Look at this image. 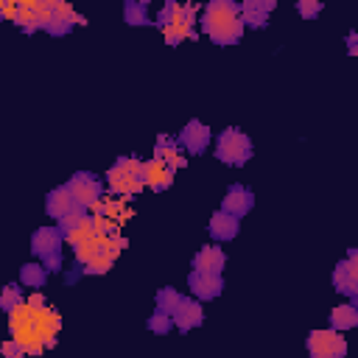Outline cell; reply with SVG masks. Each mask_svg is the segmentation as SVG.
<instances>
[{
  "label": "cell",
  "mask_w": 358,
  "mask_h": 358,
  "mask_svg": "<svg viewBox=\"0 0 358 358\" xmlns=\"http://www.w3.org/2000/svg\"><path fill=\"white\" fill-rule=\"evenodd\" d=\"M59 330H62V316L45 299L42 291H31L8 313V333L17 344H22L25 355H42L45 350L56 347Z\"/></svg>",
  "instance_id": "obj_1"
},
{
  "label": "cell",
  "mask_w": 358,
  "mask_h": 358,
  "mask_svg": "<svg viewBox=\"0 0 358 358\" xmlns=\"http://www.w3.org/2000/svg\"><path fill=\"white\" fill-rule=\"evenodd\" d=\"M199 25L221 48L235 45L243 36V31H246L243 22H241V6L235 0H210L201 8Z\"/></svg>",
  "instance_id": "obj_2"
},
{
  "label": "cell",
  "mask_w": 358,
  "mask_h": 358,
  "mask_svg": "<svg viewBox=\"0 0 358 358\" xmlns=\"http://www.w3.org/2000/svg\"><path fill=\"white\" fill-rule=\"evenodd\" d=\"M126 246H129V241H126V235L117 229V232H112V235H95V238L78 243V246L73 249V257H76V263L84 268V274L101 277V274H106V271L115 266L117 255H120Z\"/></svg>",
  "instance_id": "obj_3"
},
{
  "label": "cell",
  "mask_w": 358,
  "mask_h": 358,
  "mask_svg": "<svg viewBox=\"0 0 358 358\" xmlns=\"http://www.w3.org/2000/svg\"><path fill=\"white\" fill-rule=\"evenodd\" d=\"M106 193L120 196V199H134L145 185H143V162L137 157H117L109 171H106Z\"/></svg>",
  "instance_id": "obj_4"
},
{
  "label": "cell",
  "mask_w": 358,
  "mask_h": 358,
  "mask_svg": "<svg viewBox=\"0 0 358 358\" xmlns=\"http://www.w3.org/2000/svg\"><path fill=\"white\" fill-rule=\"evenodd\" d=\"M252 154H255V143L243 129L227 126L221 134H215V159L218 162L241 168L252 159Z\"/></svg>",
  "instance_id": "obj_5"
},
{
  "label": "cell",
  "mask_w": 358,
  "mask_h": 358,
  "mask_svg": "<svg viewBox=\"0 0 358 358\" xmlns=\"http://www.w3.org/2000/svg\"><path fill=\"white\" fill-rule=\"evenodd\" d=\"M64 187L70 190L76 207H81V210H87V213H90V210L95 207V201L106 193V190H103V182H101L92 171H76V173L67 179Z\"/></svg>",
  "instance_id": "obj_6"
},
{
  "label": "cell",
  "mask_w": 358,
  "mask_h": 358,
  "mask_svg": "<svg viewBox=\"0 0 358 358\" xmlns=\"http://www.w3.org/2000/svg\"><path fill=\"white\" fill-rule=\"evenodd\" d=\"M305 350H308V358H344L347 355V338L330 327L310 330L305 338Z\"/></svg>",
  "instance_id": "obj_7"
},
{
  "label": "cell",
  "mask_w": 358,
  "mask_h": 358,
  "mask_svg": "<svg viewBox=\"0 0 358 358\" xmlns=\"http://www.w3.org/2000/svg\"><path fill=\"white\" fill-rule=\"evenodd\" d=\"M50 20V0H22V3H14V17L11 22L17 28H22L25 34H34V31H45V22Z\"/></svg>",
  "instance_id": "obj_8"
},
{
  "label": "cell",
  "mask_w": 358,
  "mask_h": 358,
  "mask_svg": "<svg viewBox=\"0 0 358 358\" xmlns=\"http://www.w3.org/2000/svg\"><path fill=\"white\" fill-rule=\"evenodd\" d=\"M76 25H87V17L78 14L70 3L50 0V20L45 22V34H50V36H64V34H70Z\"/></svg>",
  "instance_id": "obj_9"
},
{
  "label": "cell",
  "mask_w": 358,
  "mask_h": 358,
  "mask_svg": "<svg viewBox=\"0 0 358 358\" xmlns=\"http://www.w3.org/2000/svg\"><path fill=\"white\" fill-rule=\"evenodd\" d=\"M199 14H201V6L199 3H176V0H168L159 11H157V22L159 28L165 25H190L196 28L199 25Z\"/></svg>",
  "instance_id": "obj_10"
},
{
  "label": "cell",
  "mask_w": 358,
  "mask_h": 358,
  "mask_svg": "<svg viewBox=\"0 0 358 358\" xmlns=\"http://www.w3.org/2000/svg\"><path fill=\"white\" fill-rule=\"evenodd\" d=\"M330 280H333L336 291H341L344 296H350V302L358 296V252L355 249H350L347 257L336 263Z\"/></svg>",
  "instance_id": "obj_11"
},
{
  "label": "cell",
  "mask_w": 358,
  "mask_h": 358,
  "mask_svg": "<svg viewBox=\"0 0 358 358\" xmlns=\"http://www.w3.org/2000/svg\"><path fill=\"white\" fill-rule=\"evenodd\" d=\"M62 243H64V238H62L59 227H39L31 235V252H34V257L39 263L62 257Z\"/></svg>",
  "instance_id": "obj_12"
},
{
  "label": "cell",
  "mask_w": 358,
  "mask_h": 358,
  "mask_svg": "<svg viewBox=\"0 0 358 358\" xmlns=\"http://www.w3.org/2000/svg\"><path fill=\"white\" fill-rule=\"evenodd\" d=\"M92 215H98V218H106V221H112L117 229L134 215V210L129 207V199H120V196H112V193H103L98 201H95V207L90 210Z\"/></svg>",
  "instance_id": "obj_13"
},
{
  "label": "cell",
  "mask_w": 358,
  "mask_h": 358,
  "mask_svg": "<svg viewBox=\"0 0 358 358\" xmlns=\"http://www.w3.org/2000/svg\"><path fill=\"white\" fill-rule=\"evenodd\" d=\"M173 137H176V143H179L182 151H187V154H201V151L210 145L213 131H210V126L201 123V120H187V123L182 126V131L173 134Z\"/></svg>",
  "instance_id": "obj_14"
},
{
  "label": "cell",
  "mask_w": 358,
  "mask_h": 358,
  "mask_svg": "<svg viewBox=\"0 0 358 358\" xmlns=\"http://www.w3.org/2000/svg\"><path fill=\"white\" fill-rule=\"evenodd\" d=\"M187 291L199 302L215 299L224 291V277L221 274H207V271H190L187 274Z\"/></svg>",
  "instance_id": "obj_15"
},
{
  "label": "cell",
  "mask_w": 358,
  "mask_h": 358,
  "mask_svg": "<svg viewBox=\"0 0 358 358\" xmlns=\"http://www.w3.org/2000/svg\"><path fill=\"white\" fill-rule=\"evenodd\" d=\"M252 207H255V193H252V187H246V185H241V182H235V185L227 187V193H224V199H221V210H224V213H229V215H235V218H243L246 213H252Z\"/></svg>",
  "instance_id": "obj_16"
},
{
  "label": "cell",
  "mask_w": 358,
  "mask_h": 358,
  "mask_svg": "<svg viewBox=\"0 0 358 358\" xmlns=\"http://www.w3.org/2000/svg\"><path fill=\"white\" fill-rule=\"evenodd\" d=\"M238 6H241V22H243V28H255V31L266 28L271 11L277 8L274 0H243Z\"/></svg>",
  "instance_id": "obj_17"
},
{
  "label": "cell",
  "mask_w": 358,
  "mask_h": 358,
  "mask_svg": "<svg viewBox=\"0 0 358 358\" xmlns=\"http://www.w3.org/2000/svg\"><path fill=\"white\" fill-rule=\"evenodd\" d=\"M173 176H176V171L168 168L165 162L154 159V157H151L148 162H143V185H145L148 190H154V193L168 190V187L173 185Z\"/></svg>",
  "instance_id": "obj_18"
},
{
  "label": "cell",
  "mask_w": 358,
  "mask_h": 358,
  "mask_svg": "<svg viewBox=\"0 0 358 358\" xmlns=\"http://www.w3.org/2000/svg\"><path fill=\"white\" fill-rule=\"evenodd\" d=\"M154 159L165 162V165L173 168V171L187 168V157H185V151L179 148V143H176L173 134H159V137H157V143H154Z\"/></svg>",
  "instance_id": "obj_19"
},
{
  "label": "cell",
  "mask_w": 358,
  "mask_h": 358,
  "mask_svg": "<svg viewBox=\"0 0 358 358\" xmlns=\"http://www.w3.org/2000/svg\"><path fill=\"white\" fill-rule=\"evenodd\" d=\"M207 232H210L213 241L227 243V241L238 238V232H241V218H235V215H229V213H224V210H215V213L210 215Z\"/></svg>",
  "instance_id": "obj_20"
},
{
  "label": "cell",
  "mask_w": 358,
  "mask_h": 358,
  "mask_svg": "<svg viewBox=\"0 0 358 358\" xmlns=\"http://www.w3.org/2000/svg\"><path fill=\"white\" fill-rule=\"evenodd\" d=\"M171 319H173V327H176V330H182V333H187V330L199 327V324L204 322L201 302H199V299H193V296H185V299H182V305L171 313Z\"/></svg>",
  "instance_id": "obj_21"
},
{
  "label": "cell",
  "mask_w": 358,
  "mask_h": 358,
  "mask_svg": "<svg viewBox=\"0 0 358 358\" xmlns=\"http://www.w3.org/2000/svg\"><path fill=\"white\" fill-rule=\"evenodd\" d=\"M224 266H227V252L221 246H201L190 260L193 271H207V274H221Z\"/></svg>",
  "instance_id": "obj_22"
},
{
  "label": "cell",
  "mask_w": 358,
  "mask_h": 358,
  "mask_svg": "<svg viewBox=\"0 0 358 358\" xmlns=\"http://www.w3.org/2000/svg\"><path fill=\"white\" fill-rule=\"evenodd\" d=\"M73 210H78V207H76V201H73V196H70V190H67L64 185L53 187V190L45 196V213H48L53 221H62V218L70 215Z\"/></svg>",
  "instance_id": "obj_23"
},
{
  "label": "cell",
  "mask_w": 358,
  "mask_h": 358,
  "mask_svg": "<svg viewBox=\"0 0 358 358\" xmlns=\"http://www.w3.org/2000/svg\"><path fill=\"white\" fill-rule=\"evenodd\" d=\"M358 324V305L355 302H344V305H336L330 310V330H352Z\"/></svg>",
  "instance_id": "obj_24"
},
{
  "label": "cell",
  "mask_w": 358,
  "mask_h": 358,
  "mask_svg": "<svg viewBox=\"0 0 358 358\" xmlns=\"http://www.w3.org/2000/svg\"><path fill=\"white\" fill-rule=\"evenodd\" d=\"M45 282H48V271H45V266H42L39 260L22 263V268H20V285H22V288L39 291V288H45Z\"/></svg>",
  "instance_id": "obj_25"
},
{
  "label": "cell",
  "mask_w": 358,
  "mask_h": 358,
  "mask_svg": "<svg viewBox=\"0 0 358 358\" xmlns=\"http://www.w3.org/2000/svg\"><path fill=\"white\" fill-rule=\"evenodd\" d=\"M123 20H126L129 25H154L145 0H126V3H123Z\"/></svg>",
  "instance_id": "obj_26"
},
{
  "label": "cell",
  "mask_w": 358,
  "mask_h": 358,
  "mask_svg": "<svg viewBox=\"0 0 358 358\" xmlns=\"http://www.w3.org/2000/svg\"><path fill=\"white\" fill-rule=\"evenodd\" d=\"M182 299H185V296H182L176 288L165 285V288H159V291H157V296H154V305H157L154 310H162V313H168V316H171V313L182 305Z\"/></svg>",
  "instance_id": "obj_27"
},
{
  "label": "cell",
  "mask_w": 358,
  "mask_h": 358,
  "mask_svg": "<svg viewBox=\"0 0 358 358\" xmlns=\"http://www.w3.org/2000/svg\"><path fill=\"white\" fill-rule=\"evenodd\" d=\"M162 36H165V42H168L171 48H176V45H182L185 39H199V31L190 28V25H165V28H162Z\"/></svg>",
  "instance_id": "obj_28"
},
{
  "label": "cell",
  "mask_w": 358,
  "mask_h": 358,
  "mask_svg": "<svg viewBox=\"0 0 358 358\" xmlns=\"http://www.w3.org/2000/svg\"><path fill=\"white\" fill-rule=\"evenodd\" d=\"M22 299H25V296H22V285H20V282H8V285H3V291H0V310H3V313H11Z\"/></svg>",
  "instance_id": "obj_29"
},
{
  "label": "cell",
  "mask_w": 358,
  "mask_h": 358,
  "mask_svg": "<svg viewBox=\"0 0 358 358\" xmlns=\"http://www.w3.org/2000/svg\"><path fill=\"white\" fill-rule=\"evenodd\" d=\"M145 327H148L151 333H157V336H165V333L173 330V319H171L168 313H162V310H154V313L145 319Z\"/></svg>",
  "instance_id": "obj_30"
},
{
  "label": "cell",
  "mask_w": 358,
  "mask_h": 358,
  "mask_svg": "<svg viewBox=\"0 0 358 358\" xmlns=\"http://www.w3.org/2000/svg\"><path fill=\"white\" fill-rule=\"evenodd\" d=\"M322 11H324V3L322 0H296V14L302 20H316Z\"/></svg>",
  "instance_id": "obj_31"
},
{
  "label": "cell",
  "mask_w": 358,
  "mask_h": 358,
  "mask_svg": "<svg viewBox=\"0 0 358 358\" xmlns=\"http://www.w3.org/2000/svg\"><path fill=\"white\" fill-rule=\"evenodd\" d=\"M0 358H28V355H25L22 344H17L14 338H6V341H0Z\"/></svg>",
  "instance_id": "obj_32"
},
{
  "label": "cell",
  "mask_w": 358,
  "mask_h": 358,
  "mask_svg": "<svg viewBox=\"0 0 358 358\" xmlns=\"http://www.w3.org/2000/svg\"><path fill=\"white\" fill-rule=\"evenodd\" d=\"M81 277H84V268H81L78 263H73V266H70V268L64 271V282H67V285H73V282H78Z\"/></svg>",
  "instance_id": "obj_33"
},
{
  "label": "cell",
  "mask_w": 358,
  "mask_h": 358,
  "mask_svg": "<svg viewBox=\"0 0 358 358\" xmlns=\"http://www.w3.org/2000/svg\"><path fill=\"white\" fill-rule=\"evenodd\" d=\"M11 17H14V3H11V0H0V22H3V20L11 22Z\"/></svg>",
  "instance_id": "obj_34"
},
{
  "label": "cell",
  "mask_w": 358,
  "mask_h": 358,
  "mask_svg": "<svg viewBox=\"0 0 358 358\" xmlns=\"http://www.w3.org/2000/svg\"><path fill=\"white\" fill-rule=\"evenodd\" d=\"M347 53H350V56H355V53H358V34H355V31H350V34H347Z\"/></svg>",
  "instance_id": "obj_35"
}]
</instances>
